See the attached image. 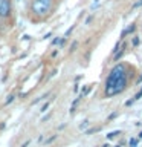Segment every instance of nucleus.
Instances as JSON below:
<instances>
[{
  "label": "nucleus",
  "instance_id": "nucleus-1",
  "mask_svg": "<svg viewBox=\"0 0 142 147\" xmlns=\"http://www.w3.org/2000/svg\"><path fill=\"white\" fill-rule=\"evenodd\" d=\"M127 87V72L124 64H116L105 80V96L118 95Z\"/></svg>",
  "mask_w": 142,
  "mask_h": 147
},
{
  "label": "nucleus",
  "instance_id": "nucleus-2",
  "mask_svg": "<svg viewBox=\"0 0 142 147\" xmlns=\"http://www.w3.org/2000/svg\"><path fill=\"white\" fill-rule=\"evenodd\" d=\"M50 9V0H34L32 2V12L37 16H46Z\"/></svg>",
  "mask_w": 142,
  "mask_h": 147
},
{
  "label": "nucleus",
  "instance_id": "nucleus-3",
  "mask_svg": "<svg viewBox=\"0 0 142 147\" xmlns=\"http://www.w3.org/2000/svg\"><path fill=\"white\" fill-rule=\"evenodd\" d=\"M11 16V2L9 0H0V17Z\"/></svg>",
  "mask_w": 142,
  "mask_h": 147
},
{
  "label": "nucleus",
  "instance_id": "nucleus-4",
  "mask_svg": "<svg viewBox=\"0 0 142 147\" xmlns=\"http://www.w3.org/2000/svg\"><path fill=\"white\" fill-rule=\"evenodd\" d=\"M119 133H121V130H115V132H110L109 135H107V140H113L115 136H118Z\"/></svg>",
  "mask_w": 142,
  "mask_h": 147
},
{
  "label": "nucleus",
  "instance_id": "nucleus-5",
  "mask_svg": "<svg viewBox=\"0 0 142 147\" xmlns=\"http://www.w3.org/2000/svg\"><path fill=\"white\" fill-rule=\"evenodd\" d=\"M135 29H136V26H135V25H131L130 28H128V29H125V31L122 32V35H127V34H130V32H133Z\"/></svg>",
  "mask_w": 142,
  "mask_h": 147
},
{
  "label": "nucleus",
  "instance_id": "nucleus-6",
  "mask_svg": "<svg viewBox=\"0 0 142 147\" xmlns=\"http://www.w3.org/2000/svg\"><path fill=\"white\" fill-rule=\"evenodd\" d=\"M14 100H15V95H14V94H11V95H9L8 98H6V101H5V104H9V103H12Z\"/></svg>",
  "mask_w": 142,
  "mask_h": 147
},
{
  "label": "nucleus",
  "instance_id": "nucleus-7",
  "mask_svg": "<svg viewBox=\"0 0 142 147\" xmlns=\"http://www.w3.org/2000/svg\"><path fill=\"white\" fill-rule=\"evenodd\" d=\"M50 106V103H44L43 106H41V109H40V112H46V110H48V107Z\"/></svg>",
  "mask_w": 142,
  "mask_h": 147
},
{
  "label": "nucleus",
  "instance_id": "nucleus-8",
  "mask_svg": "<svg viewBox=\"0 0 142 147\" xmlns=\"http://www.w3.org/2000/svg\"><path fill=\"white\" fill-rule=\"evenodd\" d=\"M137 146V140H136V138H131V140H130V147H136Z\"/></svg>",
  "mask_w": 142,
  "mask_h": 147
},
{
  "label": "nucleus",
  "instance_id": "nucleus-9",
  "mask_svg": "<svg viewBox=\"0 0 142 147\" xmlns=\"http://www.w3.org/2000/svg\"><path fill=\"white\" fill-rule=\"evenodd\" d=\"M139 43H141V38L139 37H135V38H133V46H137Z\"/></svg>",
  "mask_w": 142,
  "mask_h": 147
},
{
  "label": "nucleus",
  "instance_id": "nucleus-10",
  "mask_svg": "<svg viewBox=\"0 0 142 147\" xmlns=\"http://www.w3.org/2000/svg\"><path fill=\"white\" fill-rule=\"evenodd\" d=\"M99 129H90V130H87V135H90V133H95V132H98Z\"/></svg>",
  "mask_w": 142,
  "mask_h": 147
},
{
  "label": "nucleus",
  "instance_id": "nucleus-11",
  "mask_svg": "<svg viewBox=\"0 0 142 147\" xmlns=\"http://www.w3.org/2000/svg\"><path fill=\"white\" fill-rule=\"evenodd\" d=\"M58 41H60V38H58V37H55V38L52 40V45H57V43H58Z\"/></svg>",
  "mask_w": 142,
  "mask_h": 147
},
{
  "label": "nucleus",
  "instance_id": "nucleus-12",
  "mask_svg": "<svg viewBox=\"0 0 142 147\" xmlns=\"http://www.w3.org/2000/svg\"><path fill=\"white\" fill-rule=\"evenodd\" d=\"M141 96H142V90H141V92H139V94H137V95L135 96V100H139V98H141Z\"/></svg>",
  "mask_w": 142,
  "mask_h": 147
},
{
  "label": "nucleus",
  "instance_id": "nucleus-13",
  "mask_svg": "<svg viewBox=\"0 0 142 147\" xmlns=\"http://www.w3.org/2000/svg\"><path fill=\"white\" fill-rule=\"evenodd\" d=\"M137 6H142V0H139L137 3H135V8H137Z\"/></svg>",
  "mask_w": 142,
  "mask_h": 147
},
{
  "label": "nucleus",
  "instance_id": "nucleus-14",
  "mask_svg": "<svg viewBox=\"0 0 142 147\" xmlns=\"http://www.w3.org/2000/svg\"><path fill=\"white\" fill-rule=\"evenodd\" d=\"M27 146H29V141H27V142H25V144H23L21 147H27Z\"/></svg>",
  "mask_w": 142,
  "mask_h": 147
},
{
  "label": "nucleus",
  "instance_id": "nucleus-15",
  "mask_svg": "<svg viewBox=\"0 0 142 147\" xmlns=\"http://www.w3.org/2000/svg\"><path fill=\"white\" fill-rule=\"evenodd\" d=\"M137 83H142V75H141L139 78H137Z\"/></svg>",
  "mask_w": 142,
  "mask_h": 147
},
{
  "label": "nucleus",
  "instance_id": "nucleus-16",
  "mask_svg": "<svg viewBox=\"0 0 142 147\" xmlns=\"http://www.w3.org/2000/svg\"><path fill=\"white\" fill-rule=\"evenodd\" d=\"M139 140H142V132L139 133V138H137V141H139Z\"/></svg>",
  "mask_w": 142,
  "mask_h": 147
},
{
  "label": "nucleus",
  "instance_id": "nucleus-17",
  "mask_svg": "<svg viewBox=\"0 0 142 147\" xmlns=\"http://www.w3.org/2000/svg\"><path fill=\"white\" fill-rule=\"evenodd\" d=\"M116 147H121V146H116Z\"/></svg>",
  "mask_w": 142,
  "mask_h": 147
}]
</instances>
